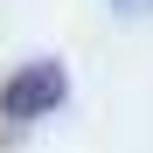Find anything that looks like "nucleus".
Wrapping results in <instances>:
<instances>
[{"mask_svg":"<svg viewBox=\"0 0 153 153\" xmlns=\"http://www.w3.org/2000/svg\"><path fill=\"white\" fill-rule=\"evenodd\" d=\"M70 97V70L56 63V56H35V63H21L7 84H0V111H7L14 125H35V118H49Z\"/></svg>","mask_w":153,"mask_h":153,"instance_id":"1","label":"nucleus"},{"mask_svg":"<svg viewBox=\"0 0 153 153\" xmlns=\"http://www.w3.org/2000/svg\"><path fill=\"white\" fill-rule=\"evenodd\" d=\"M111 14H139V7H153V0H105Z\"/></svg>","mask_w":153,"mask_h":153,"instance_id":"2","label":"nucleus"}]
</instances>
